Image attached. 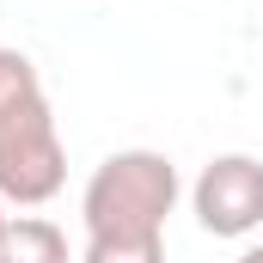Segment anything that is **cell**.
<instances>
[{"label":"cell","mask_w":263,"mask_h":263,"mask_svg":"<svg viewBox=\"0 0 263 263\" xmlns=\"http://www.w3.org/2000/svg\"><path fill=\"white\" fill-rule=\"evenodd\" d=\"M67 184V147L31 55L0 49V202L43 208Z\"/></svg>","instance_id":"6da1fadb"},{"label":"cell","mask_w":263,"mask_h":263,"mask_svg":"<svg viewBox=\"0 0 263 263\" xmlns=\"http://www.w3.org/2000/svg\"><path fill=\"white\" fill-rule=\"evenodd\" d=\"M178 196H184V184H178V165L165 153L123 147L86 178V196H80L86 239H123V245L165 239V220H172Z\"/></svg>","instance_id":"7a4b0ae2"},{"label":"cell","mask_w":263,"mask_h":263,"mask_svg":"<svg viewBox=\"0 0 263 263\" xmlns=\"http://www.w3.org/2000/svg\"><path fill=\"white\" fill-rule=\"evenodd\" d=\"M190 208H196L202 233L214 239H245L263 227V159L251 153H220L202 165L190 184Z\"/></svg>","instance_id":"3957f363"},{"label":"cell","mask_w":263,"mask_h":263,"mask_svg":"<svg viewBox=\"0 0 263 263\" xmlns=\"http://www.w3.org/2000/svg\"><path fill=\"white\" fill-rule=\"evenodd\" d=\"M0 263H67V233L43 214H12L0 233Z\"/></svg>","instance_id":"277c9868"},{"label":"cell","mask_w":263,"mask_h":263,"mask_svg":"<svg viewBox=\"0 0 263 263\" xmlns=\"http://www.w3.org/2000/svg\"><path fill=\"white\" fill-rule=\"evenodd\" d=\"M80 263H165V239H147V245H123V239H86Z\"/></svg>","instance_id":"5b68a950"},{"label":"cell","mask_w":263,"mask_h":263,"mask_svg":"<svg viewBox=\"0 0 263 263\" xmlns=\"http://www.w3.org/2000/svg\"><path fill=\"white\" fill-rule=\"evenodd\" d=\"M239 263H263V245H251V251H239Z\"/></svg>","instance_id":"8992f818"},{"label":"cell","mask_w":263,"mask_h":263,"mask_svg":"<svg viewBox=\"0 0 263 263\" xmlns=\"http://www.w3.org/2000/svg\"><path fill=\"white\" fill-rule=\"evenodd\" d=\"M6 220H12V214H6V202H0V233H6Z\"/></svg>","instance_id":"52a82bcc"}]
</instances>
